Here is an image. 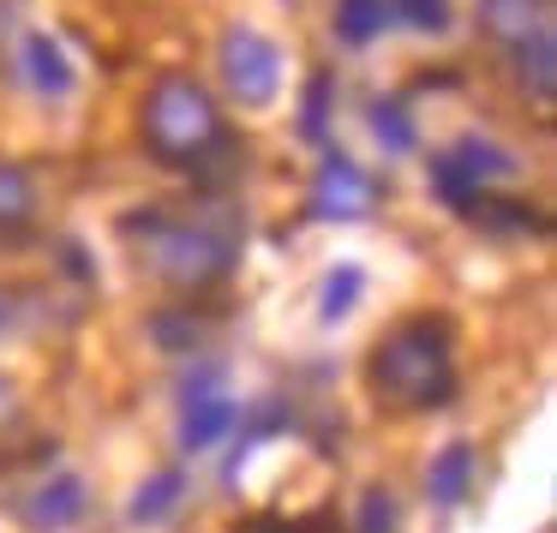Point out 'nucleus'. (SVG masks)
<instances>
[{
  "mask_svg": "<svg viewBox=\"0 0 557 533\" xmlns=\"http://www.w3.org/2000/svg\"><path fill=\"white\" fill-rule=\"evenodd\" d=\"M360 533H396V497L384 485H372L360 497Z\"/></svg>",
  "mask_w": 557,
  "mask_h": 533,
  "instance_id": "obj_22",
  "label": "nucleus"
},
{
  "mask_svg": "<svg viewBox=\"0 0 557 533\" xmlns=\"http://www.w3.org/2000/svg\"><path fill=\"white\" fill-rule=\"evenodd\" d=\"M234 425H240V401L222 389V372L216 365H205L198 377H186V408H181V444L193 449V456H205V449L228 444Z\"/></svg>",
  "mask_w": 557,
  "mask_h": 533,
  "instance_id": "obj_5",
  "label": "nucleus"
},
{
  "mask_svg": "<svg viewBox=\"0 0 557 533\" xmlns=\"http://www.w3.org/2000/svg\"><path fill=\"white\" fill-rule=\"evenodd\" d=\"M222 138V114L198 78H162L145 97V145L157 162H205V150Z\"/></svg>",
  "mask_w": 557,
  "mask_h": 533,
  "instance_id": "obj_2",
  "label": "nucleus"
},
{
  "mask_svg": "<svg viewBox=\"0 0 557 533\" xmlns=\"http://www.w3.org/2000/svg\"><path fill=\"white\" fill-rule=\"evenodd\" d=\"M13 330H18V294H13V288H0V342L13 336Z\"/></svg>",
  "mask_w": 557,
  "mask_h": 533,
  "instance_id": "obj_24",
  "label": "nucleus"
},
{
  "mask_svg": "<svg viewBox=\"0 0 557 533\" xmlns=\"http://www.w3.org/2000/svg\"><path fill=\"white\" fill-rule=\"evenodd\" d=\"M509 66H516V85L528 90L533 102H552L557 97V37H552V25L528 30L521 42H509Z\"/></svg>",
  "mask_w": 557,
  "mask_h": 533,
  "instance_id": "obj_9",
  "label": "nucleus"
},
{
  "mask_svg": "<svg viewBox=\"0 0 557 533\" xmlns=\"http://www.w3.org/2000/svg\"><path fill=\"white\" fill-rule=\"evenodd\" d=\"M360 288H366V276H360L354 264L330 270V276H324V300H318V312H324V324H336V318H348V312H354V300H360Z\"/></svg>",
  "mask_w": 557,
  "mask_h": 533,
  "instance_id": "obj_18",
  "label": "nucleus"
},
{
  "mask_svg": "<svg viewBox=\"0 0 557 533\" xmlns=\"http://www.w3.org/2000/svg\"><path fill=\"white\" fill-rule=\"evenodd\" d=\"M449 157H456V169L468 174V181L480 186V193H485L492 181H509V174L521 169V162L509 157L504 145H492V138H473V133H468V138H456V145H449Z\"/></svg>",
  "mask_w": 557,
  "mask_h": 533,
  "instance_id": "obj_12",
  "label": "nucleus"
},
{
  "mask_svg": "<svg viewBox=\"0 0 557 533\" xmlns=\"http://www.w3.org/2000/svg\"><path fill=\"white\" fill-rule=\"evenodd\" d=\"M126 234H145V246H138V252H145L150 270H157L162 282H174V288H205V282H216L222 270L234 264L228 234L198 228V222L133 216V222H126Z\"/></svg>",
  "mask_w": 557,
  "mask_h": 533,
  "instance_id": "obj_3",
  "label": "nucleus"
},
{
  "mask_svg": "<svg viewBox=\"0 0 557 533\" xmlns=\"http://www.w3.org/2000/svg\"><path fill=\"white\" fill-rule=\"evenodd\" d=\"M25 73H30V85H37L49 102L73 97V85H78L73 61L61 54V42H54V37H30L25 42Z\"/></svg>",
  "mask_w": 557,
  "mask_h": 533,
  "instance_id": "obj_10",
  "label": "nucleus"
},
{
  "mask_svg": "<svg viewBox=\"0 0 557 533\" xmlns=\"http://www.w3.org/2000/svg\"><path fill=\"white\" fill-rule=\"evenodd\" d=\"M37 216V181L18 162H0V228H25Z\"/></svg>",
  "mask_w": 557,
  "mask_h": 533,
  "instance_id": "obj_14",
  "label": "nucleus"
},
{
  "mask_svg": "<svg viewBox=\"0 0 557 533\" xmlns=\"http://www.w3.org/2000/svg\"><path fill=\"white\" fill-rule=\"evenodd\" d=\"M372 133H377V145H384L389 157H408V150L420 145V126H413V114H408L401 97H384L372 109Z\"/></svg>",
  "mask_w": 557,
  "mask_h": 533,
  "instance_id": "obj_15",
  "label": "nucleus"
},
{
  "mask_svg": "<svg viewBox=\"0 0 557 533\" xmlns=\"http://www.w3.org/2000/svg\"><path fill=\"white\" fill-rule=\"evenodd\" d=\"M181 497H186V473H181V468H162L157 480H150L145 492L133 497L126 521H133V528H157V521H169L174 509H181Z\"/></svg>",
  "mask_w": 557,
  "mask_h": 533,
  "instance_id": "obj_13",
  "label": "nucleus"
},
{
  "mask_svg": "<svg viewBox=\"0 0 557 533\" xmlns=\"http://www.w3.org/2000/svg\"><path fill=\"white\" fill-rule=\"evenodd\" d=\"M150 336H157V348H169V354H198L205 330H198V318H186V312H157L150 318Z\"/></svg>",
  "mask_w": 557,
  "mask_h": 533,
  "instance_id": "obj_19",
  "label": "nucleus"
},
{
  "mask_svg": "<svg viewBox=\"0 0 557 533\" xmlns=\"http://www.w3.org/2000/svg\"><path fill=\"white\" fill-rule=\"evenodd\" d=\"M432 186H437V198H444L449 210H473V204L485 198L480 186H473L468 174L456 169V157H449V150H444V157H432Z\"/></svg>",
  "mask_w": 557,
  "mask_h": 533,
  "instance_id": "obj_17",
  "label": "nucleus"
},
{
  "mask_svg": "<svg viewBox=\"0 0 557 533\" xmlns=\"http://www.w3.org/2000/svg\"><path fill=\"white\" fill-rule=\"evenodd\" d=\"M545 13H552V0H480V25L497 42H521L528 30H545Z\"/></svg>",
  "mask_w": 557,
  "mask_h": 533,
  "instance_id": "obj_11",
  "label": "nucleus"
},
{
  "mask_svg": "<svg viewBox=\"0 0 557 533\" xmlns=\"http://www.w3.org/2000/svg\"><path fill=\"white\" fill-rule=\"evenodd\" d=\"M222 85H228V97L240 102V109H270L282 90V54L276 42L264 37V30L252 25H234L228 37H222Z\"/></svg>",
  "mask_w": 557,
  "mask_h": 533,
  "instance_id": "obj_4",
  "label": "nucleus"
},
{
  "mask_svg": "<svg viewBox=\"0 0 557 533\" xmlns=\"http://www.w3.org/2000/svg\"><path fill=\"white\" fill-rule=\"evenodd\" d=\"M473 222H485V228H516V234H528V228H545L540 216H533L528 204H497V198H480V204L468 210Z\"/></svg>",
  "mask_w": 557,
  "mask_h": 533,
  "instance_id": "obj_20",
  "label": "nucleus"
},
{
  "mask_svg": "<svg viewBox=\"0 0 557 533\" xmlns=\"http://www.w3.org/2000/svg\"><path fill=\"white\" fill-rule=\"evenodd\" d=\"M389 18H401V25H413V30H444L449 7L444 0H389Z\"/></svg>",
  "mask_w": 557,
  "mask_h": 533,
  "instance_id": "obj_21",
  "label": "nucleus"
},
{
  "mask_svg": "<svg viewBox=\"0 0 557 533\" xmlns=\"http://www.w3.org/2000/svg\"><path fill=\"white\" fill-rule=\"evenodd\" d=\"M366 384L389 408H437L456 396V330L444 318H408L366 360Z\"/></svg>",
  "mask_w": 557,
  "mask_h": 533,
  "instance_id": "obj_1",
  "label": "nucleus"
},
{
  "mask_svg": "<svg viewBox=\"0 0 557 533\" xmlns=\"http://www.w3.org/2000/svg\"><path fill=\"white\" fill-rule=\"evenodd\" d=\"M90 516V485L85 473H42L25 497H18V521L30 533H66Z\"/></svg>",
  "mask_w": 557,
  "mask_h": 533,
  "instance_id": "obj_6",
  "label": "nucleus"
},
{
  "mask_svg": "<svg viewBox=\"0 0 557 533\" xmlns=\"http://www.w3.org/2000/svg\"><path fill=\"white\" fill-rule=\"evenodd\" d=\"M384 25H396L389 18V0H336V30L348 42H372Z\"/></svg>",
  "mask_w": 557,
  "mask_h": 533,
  "instance_id": "obj_16",
  "label": "nucleus"
},
{
  "mask_svg": "<svg viewBox=\"0 0 557 533\" xmlns=\"http://www.w3.org/2000/svg\"><path fill=\"white\" fill-rule=\"evenodd\" d=\"M318 121H324V78L312 85V109H306V133H318Z\"/></svg>",
  "mask_w": 557,
  "mask_h": 533,
  "instance_id": "obj_25",
  "label": "nucleus"
},
{
  "mask_svg": "<svg viewBox=\"0 0 557 533\" xmlns=\"http://www.w3.org/2000/svg\"><path fill=\"white\" fill-rule=\"evenodd\" d=\"M25 420V396H18V384L7 372H0V432H13V425Z\"/></svg>",
  "mask_w": 557,
  "mask_h": 533,
  "instance_id": "obj_23",
  "label": "nucleus"
},
{
  "mask_svg": "<svg viewBox=\"0 0 557 533\" xmlns=\"http://www.w3.org/2000/svg\"><path fill=\"white\" fill-rule=\"evenodd\" d=\"M473 473H480V456H473V444H468V437H456V444H444V449L432 456V468H425V497H432L437 509L468 504Z\"/></svg>",
  "mask_w": 557,
  "mask_h": 533,
  "instance_id": "obj_8",
  "label": "nucleus"
},
{
  "mask_svg": "<svg viewBox=\"0 0 557 533\" xmlns=\"http://www.w3.org/2000/svg\"><path fill=\"white\" fill-rule=\"evenodd\" d=\"M377 204V186L348 150H324L318 162V181H312V210L318 216H336V222H354Z\"/></svg>",
  "mask_w": 557,
  "mask_h": 533,
  "instance_id": "obj_7",
  "label": "nucleus"
}]
</instances>
